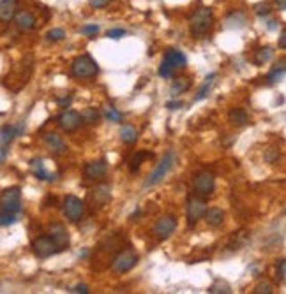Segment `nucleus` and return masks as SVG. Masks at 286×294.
Returning a JSON list of instances; mask_svg holds the SVG:
<instances>
[{
    "instance_id": "1",
    "label": "nucleus",
    "mask_w": 286,
    "mask_h": 294,
    "mask_svg": "<svg viewBox=\"0 0 286 294\" xmlns=\"http://www.w3.org/2000/svg\"><path fill=\"white\" fill-rule=\"evenodd\" d=\"M22 212V190L19 187H9L0 194V215H14Z\"/></svg>"
},
{
    "instance_id": "2",
    "label": "nucleus",
    "mask_w": 286,
    "mask_h": 294,
    "mask_svg": "<svg viewBox=\"0 0 286 294\" xmlns=\"http://www.w3.org/2000/svg\"><path fill=\"white\" fill-rule=\"evenodd\" d=\"M177 162V155H175L173 150H170V152L165 153V157L161 159V162L156 166V169L152 171V173L149 174V178L145 180V184H143V187H154L157 185L159 182L162 180V178L166 176V174L172 171L173 164Z\"/></svg>"
},
{
    "instance_id": "3",
    "label": "nucleus",
    "mask_w": 286,
    "mask_h": 294,
    "mask_svg": "<svg viewBox=\"0 0 286 294\" xmlns=\"http://www.w3.org/2000/svg\"><path fill=\"white\" fill-rule=\"evenodd\" d=\"M214 25V13L210 7H200L191 18V32L194 35L207 34Z\"/></svg>"
},
{
    "instance_id": "4",
    "label": "nucleus",
    "mask_w": 286,
    "mask_h": 294,
    "mask_svg": "<svg viewBox=\"0 0 286 294\" xmlns=\"http://www.w3.org/2000/svg\"><path fill=\"white\" fill-rule=\"evenodd\" d=\"M30 74H32V62L29 63H19L18 67H16V71L7 76L6 79V86L11 90V92H18V90H22L23 86L29 83L30 79Z\"/></svg>"
},
{
    "instance_id": "5",
    "label": "nucleus",
    "mask_w": 286,
    "mask_h": 294,
    "mask_svg": "<svg viewBox=\"0 0 286 294\" xmlns=\"http://www.w3.org/2000/svg\"><path fill=\"white\" fill-rule=\"evenodd\" d=\"M71 73L74 78H94L99 73V65L90 55H81V57L74 58Z\"/></svg>"
},
{
    "instance_id": "6",
    "label": "nucleus",
    "mask_w": 286,
    "mask_h": 294,
    "mask_svg": "<svg viewBox=\"0 0 286 294\" xmlns=\"http://www.w3.org/2000/svg\"><path fill=\"white\" fill-rule=\"evenodd\" d=\"M136 263H138V254L131 248H126V250H120V252L113 257L111 269H113L115 273H127L136 266Z\"/></svg>"
},
{
    "instance_id": "7",
    "label": "nucleus",
    "mask_w": 286,
    "mask_h": 294,
    "mask_svg": "<svg viewBox=\"0 0 286 294\" xmlns=\"http://www.w3.org/2000/svg\"><path fill=\"white\" fill-rule=\"evenodd\" d=\"M85 201H81L76 196H66L62 202V212L66 215L67 220L71 222H78L81 220L83 215H85Z\"/></svg>"
},
{
    "instance_id": "8",
    "label": "nucleus",
    "mask_w": 286,
    "mask_h": 294,
    "mask_svg": "<svg viewBox=\"0 0 286 294\" xmlns=\"http://www.w3.org/2000/svg\"><path fill=\"white\" fill-rule=\"evenodd\" d=\"M193 187H194L196 196L209 197V196H212V192H214V187H216V178H214V174L210 173V171H200V173L194 176Z\"/></svg>"
},
{
    "instance_id": "9",
    "label": "nucleus",
    "mask_w": 286,
    "mask_h": 294,
    "mask_svg": "<svg viewBox=\"0 0 286 294\" xmlns=\"http://www.w3.org/2000/svg\"><path fill=\"white\" fill-rule=\"evenodd\" d=\"M205 210H207V202L203 197L200 196L189 197L188 205H186V215H188L189 225H194L200 218H203Z\"/></svg>"
},
{
    "instance_id": "10",
    "label": "nucleus",
    "mask_w": 286,
    "mask_h": 294,
    "mask_svg": "<svg viewBox=\"0 0 286 294\" xmlns=\"http://www.w3.org/2000/svg\"><path fill=\"white\" fill-rule=\"evenodd\" d=\"M110 199H111V187L108 184L95 185L89 192V197H87V201H89V205L92 208H103Z\"/></svg>"
},
{
    "instance_id": "11",
    "label": "nucleus",
    "mask_w": 286,
    "mask_h": 294,
    "mask_svg": "<svg viewBox=\"0 0 286 294\" xmlns=\"http://www.w3.org/2000/svg\"><path fill=\"white\" fill-rule=\"evenodd\" d=\"M32 248H34L35 256L43 257V259H46V257H50V256H53V254L60 252L57 245H55V241L51 240L50 236H39L37 240H34V243H32Z\"/></svg>"
},
{
    "instance_id": "12",
    "label": "nucleus",
    "mask_w": 286,
    "mask_h": 294,
    "mask_svg": "<svg viewBox=\"0 0 286 294\" xmlns=\"http://www.w3.org/2000/svg\"><path fill=\"white\" fill-rule=\"evenodd\" d=\"M175 228H177V220H175V217L165 215V217L159 218V220L156 222V225H154V234H156L159 240H166V238H170L173 234Z\"/></svg>"
},
{
    "instance_id": "13",
    "label": "nucleus",
    "mask_w": 286,
    "mask_h": 294,
    "mask_svg": "<svg viewBox=\"0 0 286 294\" xmlns=\"http://www.w3.org/2000/svg\"><path fill=\"white\" fill-rule=\"evenodd\" d=\"M57 124L62 130H66V132H73V130H76L78 127L81 125V117H79L78 111L67 109L57 118Z\"/></svg>"
},
{
    "instance_id": "14",
    "label": "nucleus",
    "mask_w": 286,
    "mask_h": 294,
    "mask_svg": "<svg viewBox=\"0 0 286 294\" xmlns=\"http://www.w3.org/2000/svg\"><path fill=\"white\" fill-rule=\"evenodd\" d=\"M48 236L55 241V245L58 247V250H66L69 245V233H67L66 225L64 224H51L48 228Z\"/></svg>"
},
{
    "instance_id": "15",
    "label": "nucleus",
    "mask_w": 286,
    "mask_h": 294,
    "mask_svg": "<svg viewBox=\"0 0 286 294\" xmlns=\"http://www.w3.org/2000/svg\"><path fill=\"white\" fill-rule=\"evenodd\" d=\"M162 62L168 63V65L172 67L173 71L175 69H182V67L188 65V58H186V55L182 53L180 50H175V48H172V50L166 51Z\"/></svg>"
},
{
    "instance_id": "16",
    "label": "nucleus",
    "mask_w": 286,
    "mask_h": 294,
    "mask_svg": "<svg viewBox=\"0 0 286 294\" xmlns=\"http://www.w3.org/2000/svg\"><path fill=\"white\" fill-rule=\"evenodd\" d=\"M106 169H108V166H106V161L105 159H99V161H94V162H89V164L85 166V176L89 178V180H97V178H103L106 174Z\"/></svg>"
},
{
    "instance_id": "17",
    "label": "nucleus",
    "mask_w": 286,
    "mask_h": 294,
    "mask_svg": "<svg viewBox=\"0 0 286 294\" xmlns=\"http://www.w3.org/2000/svg\"><path fill=\"white\" fill-rule=\"evenodd\" d=\"M14 23H16V27H18L19 30H23V32H30V30H34L35 29V16L29 13V11H19V13H16L14 14Z\"/></svg>"
},
{
    "instance_id": "18",
    "label": "nucleus",
    "mask_w": 286,
    "mask_h": 294,
    "mask_svg": "<svg viewBox=\"0 0 286 294\" xmlns=\"http://www.w3.org/2000/svg\"><path fill=\"white\" fill-rule=\"evenodd\" d=\"M30 169L34 173V176L37 180H45V182H53L55 180V174L53 173H48L45 168V161L43 159H32L30 161Z\"/></svg>"
},
{
    "instance_id": "19",
    "label": "nucleus",
    "mask_w": 286,
    "mask_h": 294,
    "mask_svg": "<svg viewBox=\"0 0 286 294\" xmlns=\"http://www.w3.org/2000/svg\"><path fill=\"white\" fill-rule=\"evenodd\" d=\"M45 143H46V146L50 150H53L55 153H64L67 150V146H66V141L62 140L58 134H55V132H48L45 134Z\"/></svg>"
},
{
    "instance_id": "20",
    "label": "nucleus",
    "mask_w": 286,
    "mask_h": 294,
    "mask_svg": "<svg viewBox=\"0 0 286 294\" xmlns=\"http://www.w3.org/2000/svg\"><path fill=\"white\" fill-rule=\"evenodd\" d=\"M16 14V0H0V21L9 23Z\"/></svg>"
},
{
    "instance_id": "21",
    "label": "nucleus",
    "mask_w": 286,
    "mask_h": 294,
    "mask_svg": "<svg viewBox=\"0 0 286 294\" xmlns=\"http://www.w3.org/2000/svg\"><path fill=\"white\" fill-rule=\"evenodd\" d=\"M203 218L209 225L219 228V225H222V222H224V212H222L221 208H209V210H205Z\"/></svg>"
},
{
    "instance_id": "22",
    "label": "nucleus",
    "mask_w": 286,
    "mask_h": 294,
    "mask_svg": "<svg viewBox=\"0 0 286 294\" xmlns=\"http://www.w3.org/2000/svg\"><path fill=\"white\" fill-rule=\"evenodd\" d=\"M23 130V125H4L0 129V143L2 145H9L16 136H19Z\"/></svg>"
},
{
    "instance_id": "23",
    "label": "nucleus",
    "mask_w": 286,
    "mask_h": 294,
    "mask_svg": "<svg viewBox=\"0 0 286 294\" xmlns=\"http://www.w3.org/2000/svg\"><path fill=\"white\" fill-rule=\"evenodd\" d=\"M228 120L232 122L233 125H246L249 124V115L246 113V109L242 108H232L228 111Z\"/></svg>"
},
{
    "instance_id": "24",
    "label": "nucleus",
    "mask_w": 286,
    "mask_h": 294,
    "mask_svg": "<svg viewBox=\"0 0 286 294\" xmlns=\"http://www.w3.org/2000/svg\"><path fill=\"white\" fill-rule=\"evenodd\" d=\"M79 117H81V124H87V125H94L99 122V118H101V113H99L97 108H85L79 113Z\"/></svg>"
},
{
    "instance_id": "25",
    "label": "nucleus",
    "mask_w": 286,
    "mask_h": 294,
    "mask_svg": "<svg viewBox=\"0 0 286 294\" xmlns=\"http://www.w3.org/2000/svg\"><path fill=\"white\" fill-rule=\"evenodd\" d=\"M214 79H216V73H212L209 78H205V81H203V85L198 88V94L194 95V99H193V102H198V101H201V99H205L207 95H209V90H210V86L214 85Z\"/></svg>"
},
{
    "instance_id": "26",
    "label": "nucleus",
    "mask_w": 286,
    "mask_h": 294,
    "mask_svg": "<svg viewBox=\"0 0 286 294\" xmlns=\"http://www.w3.org/2000/svg\"><path fill=\"white\" fill-rule=\"evenodd\" d=\"M120 140L126 143V145H131L138 140V130L134 129L133 125H124L120 129Z\"/></svg>"
},
{
    "instance_id": "27",
    "label": "nucleus",
    "mask_w": 286,
    "mask_h": 294,
    "mask_svg": "<svg viewBox=\"0 0 286 294\" xmlns=\"http://www.w3.org/2000/svg\"><path fill=\"white\" fill-rule=\"evenodd\" d=\"M189 79L188 78H177V79H173V83H172V86H170V94L172 95H178V94H184L186 90L189 88Z\"/></svg>"
},
{
    "instance_id": "28",
    "label": "nucleus",
    "mask_w": 286,
    "mask_h": 294,
    "mask_svg": "<svg viewBox=\"0 0 286 294\" xmlns=\"http://www.w3.org/2000/svg\"><path fill=\"white\" fill-rule=\"evenodd\" d=\"M274 51L270 46H265V48H260V50L256 51V55H254V63L256 65H263V63H267L270 58H272Z\"/></svg>"
},
{
    "instance_id": "29",
    "label": "nucleus",
    "mask_w": 286,
    "mask_h": 294,
    "mask_svg": "<svg viewBox=\"0 0 286 294\" xmlns=\"http://www.w3.org/2000/svg\"><path fill=\"white\" fill-rule=\"evenodd\" d=\"M147 159H152V153L147 152V150L136 152V155H134V157L131 159V162H129V169H131V173H134V171H136V169L141 166V162H143V161H147Z\"/></svg>"
},
{
    "instance_id": "30",
    "label": "nucleus",
    "mask_w": 286,
    "mask_h": 294,
    "mask_svg": "<svg viewBox=\"0 0 286 294\" xmlns=\"http://www.w3.org/2000/svg\"><path fill=\"white\" fill-rule=\"evenodd\" d=\"M209 292H210V294H219V292L228 294V292H232V287H230L228 282H224V280H216L212 285H210Z\"/></svg>"
},
{
    "instance_id": "31",
    "label": "nucleus",
    "mask_w": 286,
    "mask_h": 294,
    "mask_svg": "<svg viewBox=\"0 0 286 294\" xmlns=\"http://www.w3.org/2000/svg\"><path fill=\"white\" fill-rule=\"evenodd\" d=\"M253 292L254 294H272L274 292V285L270 284L269 280H260L256 285H254V289H253Z\"/></svg>"
},
{
    "instance_id": "32",
    "label": "nucleus",
    "mask_w": 286,
    "mask_h": 294,
    "mask_svg": "<svg viewBox=\"0 0 286 294\" xmlns=\"http://www.w3.org/2000/svg\"><path fill=\"white\" fill-rule=\"evenodd\" d=\"M284 73H286V69H284L283 63H281L279 69H274L272 73L269 74V83H279V81H283Z\"/></svg>"
},
{
    "instance_id": "33",
    "label": "nucleus",
    "mask_w": 286,
    "mask_h": 294,
    "mask_svg": "<svg viewBox=\"0 0 286 294\" xmlns=\"http://www.w3.org/2000/svg\"><path fill=\"white\" fill-rule=\"evenodd\" d=\"M105 115L108 118V122H120L122 120V113L117 111L113 106H105Z\"/></svg>"
},
{
    "instance_id": "34",
    "label": "nucleus",
    "mask_w": 286,
    "mask_h": 294,
    "mask_svg": "<svg viewBox=\"0 0 286 294\" xmlns=\"http://www.w3.org/2000/svg\"><path fill=\"white\" fill-rule=\"evenodd\" d=\"M66 37V32L62 29H51L50 32L46 34V39L51 42H57V41H62V39Z\"/></svg>"
},
{
    "instance_id": "35",
    "label": "nucleus",
    "mask_w": 286,
    "mask_h": 294,
    "mask_svg": "<svg viewBox=\"0 0 286 294\" xmlns=\"http://www.w3.org/2000/svg\"><path fill=\"white\" fill-rule=\"evenodd\" d=\"M265 161L269 162V164H272V162H276L277 159H279V150L277 148H269V150H265Z\"/></svg>"
},
{
    "instance_id": "36",
    "label": "nucleus",
    "mask_w": 286,
    "mask_h": 294,
    "mask_svg": "<svg viewBox=\"0 0 286 294\" xmlns=\"http://www.w3.org/2000/svg\"><path fill=\"white\" fill-rule=\"evenodd\" d=\"M157 73H159V76L166 79V78H172L175 71L172 69V67L168 65V63H165V62H162V63H161V67H159V71H157Z\"/></svg>"
},
{
    "instance_id": "37",
    "label": "nucleus",
    "mask_w": 286,
    "mask_h": 294,
    "mask_svg": "<svg viewBox=\"0 0 286 294\" xmlns=\"http://www.w3.org/2000/svg\"><path fill=\"white\" fill-rule=\"evenodd\" d=\"M277 279H279L281 284H284L286 280V261L281 259L279 263H277Z\"/></svg>"
},
{
    "instance_id": "38",
    "label": "nucleus",
    "mask_w": 286,
    "mask_h": 294,
    "mask_svg": "<svg viewBox=\"0 0 286 294\" xmlns=\"http://www.w3.org/2000/svg\"><path fill=\"white\" fill-rule=\"evenodd\" d=\"M124 35H126L124 29H111L106 32V37H110V39H120V37H124Z\"/></svg>"
},
{
    "instance_id": "39",
    "label": "nucleus",
    "mask_w": 286,
    "mask_h": 294,
    "mask_svg": "<svg viewBox=\"0 0 286 294\" xmlns=\"http://www.w3.org/2000/svg\"><path fill=\"white\" fill-rule=\"evenodd\" d=\"M254 13L258 16H267L270 13V9L267 4H256V6H254Z\"/></svg>"
},
{
    "instance_id": "40",
    "label": "nucleus",
    "mask_w": 286,
    "mask_h": 294,
    "mask_svg": "<svg viewBox=\"0 0 286 294\" xmlns=\"http://www.w3.org/2000/svg\"><path fill=\"white\" fill-rule=\"evenodd\" d=\"M79 32H81V34H87V35H94L99 32V25H85L79 29Z\"/></svg>"
},
{
    "instance_id": "41",
    "label": "nucleus",
    "mask_w": 286,
    "mask_h": 294,
    "mask_svg": "<svg viewBox=\"0 0 286 294\" xmlns=\"http://www.w3.org/2000/svg\"><path fill=\"white\" fill-rule=\"evenodd\" d=\"M18 220V217L14 215H0V225H13Z\"/></svg>"
},
{
    "instance_id": "42",
    "label": "nucleus",
    "mask_w": 286,
    "mask_h": 294,
    "mask_svg": "<svg viewBox=\"0 0 286 294\" xmlns=\"http://www.w3.org/2000/svg\"><path fill=\"white\" fill-rule=\"evenodd\" d=\"M71 292H74V294H87V292H89V285L78 284V285H74V287L71 289Z\"/></svg>"
},
{
    "instance_id": "43",
    "label": "nucleus",
    "mask_w": 286,
    "mask_h": 294,
    "mask_svg": "<svg viewBox=\"0 0 286 294\" xmlns=\"http://www.w3.org/2000/svg\"><path fill=\"white\" fill-rule=\"evenodd\" d=\"M111 0H90V6L95 7V9H101V7H106Z\"/></svg>"
},
{
    "instance_id": "44",
    "label": "nucleus",
    "mask_w": 286,
    "mask_h": 294,
    "mask_svg": "<svg viewBox=\"0 0 286 294\" xmlns=\"http://www.w3.org/2000/svg\"><path fill=\"white\" fill-rule=\"evenodd\" d=\"M279 48L284 50L286 48V30H281V35H279Z\"/></svg>"
},
{
    "instance_id": "45",
    "label": "nucleus",
    "mask_w": 286,
    "mask_h": 294,
    "mask_svg": "<svg viewBox=\"0 0 286 294\" xmlns=\"http://www.w3.org/2000/svg\"><path fill=\"white\" fill-rule=\"evenodd\" d=\"M166 106H168V109H178V108H182V102L180 101H170Z\"/></svg>"
},
{
    "instance_id": "46",
    "label": "nucleus",
    "mask_w": 286,
    "mask_h": 294,
    "mask_svg": "<svg viewBox=\"0 0 286 294\" xmlns=\"http://www.w3.org/2000/svg\"><path fill=\"white\" fill-rule=\"evenodd\" d=\"M276 4H277V9H279L281 13H284V11H286V0H276Z\"/></svg>"
}]
</instances>
